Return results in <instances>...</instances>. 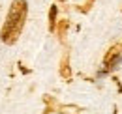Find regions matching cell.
I'll use <instances>...</instances> for the list:
<instances>
[{"instance_id": "cell-3", "label": "cell", "mask_w": 122, "mask_h": 114, "mask_svg": "<svg viewBox=\"0 0 122 114\" xmlns=\"http://www.w3.org/2000/svg\"><path fill=\"white\" fill-rule=\"evenodd\" d=\"M55 17H56V6L51 8V13H49V19H51V26H55Z\"/></svg>"}, {"instance_id": "cell-2", "label": "cell", "mask_w": 122, "mask_h": 114, "mask_svg": "<svg viewBox=\"0 0 122 114\" xmlns=\"http://www.w3.org/2000/svg\"><path fill=\"white\" fill-rule=\"evenodd\" d=\"M120 64H122V54H115V56H111L105 62V69L100 71V75H105V73H109V71H115Z\"/></svg>"}, {"instance_id": "cell-1", "label": "cell", "mask_w": 122, "mask_h": 114, "mask_svg": "<svg viewBox=\"0 0 122 114\" xmlns=\"http://www.w3.org/2000/svg\"><path fill=\"white\" fill-rule=\"evenodd\" d=\"M25 17H26V2L15 0L8 13L4 26H2V32H0V38L4 43H13L17 39V36L21 34L23 24H25Z\"/></svg>"}]
</instances>
